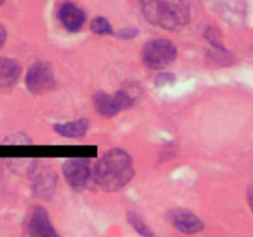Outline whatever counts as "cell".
Here are the masks:
<instances>
[{"label": "cell", "instance_id": "cell-1", "mask_svg": "<svg viewBox=\"0 0 253 237\" xmlns=\"http://www.w3.org/2000/svg\"><path fill=\"white\" fill-rule=\"evenodd\" d=\"M135 174L131 156L123 148H111L94 168L95 183L105 192H119L125 188Z\"/></svg>", "mask_w": 253, "mask_h": 237}, {"label": "cell", "instance_id": "cell-2", "mask_svg": "<svg viewBox=\"0 0 253 237\" xmlns=\"http://www.w3.org/2000/svg\"><path fill=\"white\" fill-rule=\"evenodd\" d=\"M148 22L168 31H180L190 20L188 0H141Z\"/></svg>", "mask_w": 253, "mask_h": 237}, {"label": "cell", "instance_id": "cell-3", "mask_svg": "<svg viewBox=\"0 0 253 237\" xmlns=\"http://www.w3.org/2000/svg\"><path fill=\"white\" fill-rule=\"evenodd\" d=\"M136 98L128 89H120L114 94L105 91H96L93 96V104L95 111L103 118H114L120 111L130 109L135 105Z\"/></svg>", "mask_w": 253, "mask_h": 237}, {"label": "cell", "instance_id": "cell-4", "mask_svg": "<svg viewBox=\"0 0 253 237\" xmlns=\"http://www.w3.org/2000/svg\"><path fill=\"white\" fill-rule=\"evenodd\" d=\"M177 47L167 40H152L142 49V61L150 69H163L177 58Z\"/></svg>", "mask_w": 253, "mask_h": 237}, {"label": "cell", "instance_id": "cell-5", "mask_svg": "<svg viewBox=\"0 0 253 237\" xmlns=\"http://www.w3.org/2000/svg\"><path fill=\"white\" fill-rule=\"evenodd\" d=\"M25 84L30 93L41 95L54 86L53 69L46 62H37L27 71Z\"/></svg>", "mask_w": 253, "mask_h": 237}, {"label": "cell", "instance_id": "cell-6", "mask_svg": "<svg viewBox=\"0 0 253 237\" xmlns=\"http://www.w3.org/2000/svg\"><path fill=\"white\" fill-rule=\"evenodd\" d=\"M63 174L72 189H84L90 177V159L86 157L69 158L63 163Z\"/></svg>", "mask_w": 253, "mask_h": 237}, {"label": "cell", "instance_id": "cell-7", "mask_svg": "<svg viewBox=\"0 0 253 237\" xmlns=\"http://www.w3.org/2000/svg\"><path fill=\"white\" fill-rule=\"evenodd\" d=\"M168 220L175 230L185 235H194L203 231L205 227L204 222L198 215L187 209H173L168 212Z\"/></svg>", "mask_w": 253, "mask_h": 237}, {"label": "cell", "instance_id": "cell-8", "mask_svg": "<svg viewBox=\"0 0 253 237\" xmlns=\"http://www.w3.org/2000/svg\"><path fill=\"white\" fill-rule=\"evenodd\" d=\"M30 237H59L54 230L49 215L42 206H35L27 221Z\"/></svg>", "mask_w": 253, "mask_h": 237}, {"label": "cell", "instance_id": "cell-9", "mask_svg": "<svg viewBox=\"0 0 253 237\" xmlns=\"http://www.w3.org/2000/svg\"><path fill=\"white\" fill-rule=\"evenodd\" d=\"M59 21L64 29L71 32H77L83 27L85 22V14L79 6L73 2H64L58 11Z\"/></svg>", "mask_w": 253, "mask_h": 237}, {"label": "cell", "instance_id": "cell-10", "mask_svg": "<svg viewBox=\"0 0 253 237\" xmlns=\"http://www.w3.org/2000/svg\"><path fill=\"white\" fill-rule=\"evenodd\" d=\"M21 66L12 58H0V89H9L16 84Z\"/></svg>", "mask_w": 253, "mask_h": 237}, {"label": "cell", "instance_id": "cell-11", "mask_svg": "<svg viewBox=\"0 0 253 237\" xmlns=\"http://www.w3.org/2000/svg\"><path fill=\"white\" fill-rule=\"evenodd\" d=\"M54 131L63 137L79 138L83 137L89 127V121L86 118H79L76 121H69L64 123H57L53 126Z\"/></svg>", "mask_w": 253, "mask_h": 237}, {"label": "cell", "instance_id": "cell-12", "mask_svg": "<svg viewBox=\"0 0 253 237\" xmlns=\"http://www.w3.org/2000/svg\"><path fill=\"white\" fill-rule=\"evenodd\" d=\"M127 220L131 226L133 227V230L137 231L142 237H155V232L152 231V229L136 212H128Z\"/></svg>", "mask_w": 253, "mask_h": 237}, {"label": "cell", "instance_id": "cell-13", "mask_svg": "<svg viewBox=\"0 0 253 237\" xmlns=\"http://www.w3.org/2000/svg\"><path fill=\"white\" fill-rule=\"evenodd\" d=\"M90 30L96 35H110L113 32L110 22L105 17H94L90 22Z\"/></svg>", "mask_w": 253, "mask_h": 237}, {"label": "cell", "instance_id": "cell-14", "mask_svg": "<svg viewBox=\"0 0 253 237\" xmlns=\"http://www.w3.org/2000/svg\"><path fill=\"white\" fill-rule=\"evenodd\" d=\"M205 37H207L208 41H209L214 47L220 48L221 51H226V49L224 48V46H222L221 40H220L219 37V34H217V31L215 29H208L207 32H205Z\"/></svg>", "mask_w": 253, "mask_h": 237}, {"label": "cell", "instance_id": "cell-15", "mask_svg": "<svg viewBox=\"0 0 253 237\" xmlns=\"http://www.w3.org/2000/svg\"><path fill=\"white\" fill-rule=\"evenodd\" d=\"M175 81V76L173 73H161L156 77V85L158 88H162V86L169 85Z\"/></svg>", "mask_w": 253, "mask_h": 237}, {"label": "cell", "instance_id": "cell-16", "mask_svg": "<svg viewBox=\"0 0 253 237\" xmlns=\"http://www.w3.org/2000/svg\"><path fill=\"white\" fill-rule=\"evenodd\" d=\"M136 35H137V29H124L121 30L119 36L124 40H130V39H133Z\"/></svg>", "mask_w": 253, "mask_h": 237}, {"label": "cell", "instance_id": "cell-17", "mask_svg": "<svg viewBox=\"0 0 253 237\" xmlns=\"http://www.w3.org/2000/svg\"><path fill=\"white\" fill-rule=\"evenodd\" d=\"M6 29H5L4 25L0 24V47L2 46V44L5 43V41H6Z\"/></svg>", "mask_w": 253, "mask_h": 237}, {"label": "cell", "instance_id": "cell-18", "mask_svg": "<svg viewBox=\"0 0 253 237\" xmlns=\"http://www.w3.org/2000/svg\"><path fill=\"white\" fill-rule=\"evenodd\" d=\"M247 200H249V205L253 211V188H250L249 194H247Z\"/></svg>", "mask_w": 253, "mask_h": 237}, {"label": "cell", "instance_id": "cell-19", "mask_svg": "<svg viewBox=\"0 0 253 237\" xmlns=\"http://www.w3.org/2000/svg\"><path fill=\"white\" fill-rule=\"evenodd\" d=\"M4 1H5V0H0V6H1V5L4 4Z\"/></svg>", "mask_w": 253, "mask_h": 237}]
</instances>
